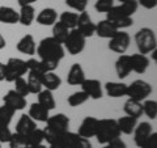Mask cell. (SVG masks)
Segmentation results:
<instances>
[{
	"label": "cell",
	"mask_w": 157,
	"mask_h": 148,
	"mask_svg": "<svg viewBox=\"0 0 157 148\" xmlns=\"http://www.w3.org/2000/svg\"><path fill=\"white\" fill-rule=\"evenodd\" d=\"M36 53L38 54L39 60L45 64L46 71H55L59 63L63 58H64V47L60 42L52 37H46L43 38L41 42L38 43Z\"/></svg>",
	"instance_id": "cell-1"
},
{
	"label": "cell",
	"mask_w": 157,
	"mask_h": 148,
	"mask_svg": "<svg viewBox=\"0 0 157 148\" xmlns=\"http://www.w3.org/2000/svg\"><path fill=\"white\" fill-rule=\"evenodd\" d=\"M68 129H70V118L66 114L59 113V114L48 117V119L46 121V127L43 129L45 140L48 144L55 143L59 139V136L68 131Z\"/></svg>",
	"instance_id": "cell-2"
},
{
	"label": "cell",
	"mask_w": 157,
	"mask_h": 148,
	"mask_svg": "<svg viewBox=\"0 0 157 148\" xmlns=\"http://www.w3.org/2000/svg\"><path fill=\"white\" fill-rule=\"evenodd\" d=\"M121 136V130L118 127L117 119L113 118H105V119H98V126L94 138L101 144H107L111 139Z\"/></svg>",
	"instance_id": "cell-3"
},
{
	"label": "cell",
	"mask_w": 157,
	"mask_h": 148,
	"mask_svg": "<svg viewBox=\"0 0 157 148\" xmlns=\"http://www.w3.org/2000/svg\"><path fill=\"white\" fill-rule=\"evenodd\" d=\"M135 43L140 54H151L157 47V38L155 30L151 28H141L135 33Z\"/></svg>",
	"instance_id": "cell-4"
},
{
	"label": "cell",
	"mask_w": 157,
	"mask_h": 148,
	"mask_svg": "<svg viewBox=\"0 0 157 148\" xmlns=\"http://www.w3.org/2000/svg\"><path fill=\"white\" fill-rule=\"evenodd\" d=\"M85 43H86V38L75 28L71 29L70 33H68V37L63 42V47L71 55H77V54L84 51Z\"/></svg>",
	"instance_id": "cell-5"
},
{
	"label": "cell",
	"mask_w": 157,
	"mask_h": 148,
	"mask_svg": "<svg viewBox=\"0 0 157 148\" xmlns=\"http://www.w3.org/2000/svg\"><path fill=\"white\" fill-rule=\"evenodd\" d=\"M28 71L26 60H22L20 58H9L6 64V81L13 83L16 79L26 75Z\"/></svg>",
	"instance_id": "cell-6"
},
{
	"label": "cell",
	"mask_w": 157,
	"mask_h": 148,
	"mask_svg": "<svg viewBox=\"0 0 157 148\" xmlns=\"http://www.w3.org/2000/svg\"><path fill=\"white\" fill-rule=\"evenodd\" d=\"M152 93V85L149 83H147L144 80H135L132 81L130 85H127V95L128 98H132V100L136 101H144L148 98V96H151Z\"/></svg>",
	"instance_id": "cell-7"
},
{
	"label": "cell",
	"mask_w": 157,
	"mask_h": 148,
	"mask_svg": "<svg viewBox=\"0 0 157 148\" xmlns=\"http://www.w3.org/2000/svg\"><path fill=\"white\" fill-rule=\"evenodd\" d=\"M131 43V37L128 33L118 30L114 36L110 38L109 41V49L111 51H114L117 54H124L127 51V49L130 47Z\"/></svg>",
	"instance_id": "cell-8"
},
{
	"label": "cell",
	"mask_w": 157,
	"mask_h": 148,
	"mask_svg": "<svg viewBox=\"0 0 157 148\" xmlns=\"http://www.w3.org/2000/svg\"><path fill=\"white\" fill-rule=\"evenodd\" d=\"M137 7L139 4L136 0H128L121 3L119 6H114L106 13V17H132V14L137 11Z\"/></svg>",
	"instance_id": "cell-9"
},
{
	"label": "cell",
	"mask_w": 157,
	"mask_h": 148,
	"mask_svg": "<svg viewBox=\"0 0 157 148\" xmlns=\"http://www.w3.org/2000/svg\"><path fill=\"white\" fill-rule=\"evenodd\" d=\"M76 29L80 32L85 38H90L96 32V24L92 21V17L86 11L80 12L77 17V24Z\"/></svg>",
	"instance_id": "cell-10"
},
{
	"label": "cell",
	"mask_w": 157,
	"mask_h": 148,
	"mask_svg": "<svg viewBox=\"0 0 157 148\" xmlns=\"http://www.w3.org/2000/svg\"><path fill=\"white\" fill-rule=\"evenodd\" d=\"M81 91H84L89 98H93V100H100L104 96L102 84L97 79H85L81 83Z\"/></svg>",
	"instance_id": "cell-11"
},
{
	"label": "cell",
	"mask_w": 157,
	"mask_h": 148,
	"mask_svg": "<svg viewBox=\"0 0 157 148\" xmlns=\"http://www.w3.org/2000/svg\"><path fill=\"white\" fill-rule=\"evenodd\" d=\"M3 102L6 105L11 106L13 110H24L26 107V97H22L21 95L14 91V89H11L7 92V95L3 97Z\"/></svg>",
	"instance_id": "cell-12"
},
{
	"label": "cell",
	"mask_w": 157,
	"mask_h": 148,
	"mask_svg": "<svg viewBox=\"0 0 157 148\" xmlns=\"http://www.w3.org/2000/svg\"><path fill=\"white\" fill-rule=\"evenodd\" d=\"M97 126H98V119L94 117H85L82 119L80 127H78V131L77 134L82 136V138H86V139H90L96 135V131H97Z\"/></svg>",
	"instance_id": "cell-13"
},
{
	"label": "cell",
	"mask_w": 157,
	"mask_h": 148,
	"mask_svg": "<svg viewBox=\"0 0 157 148\" xmlns=\"http://www.w3.org/2000/svg\"><path fill=\"white\" fill-rule=\"evenodd\" d=\"M132 134H134L135 144L140 148L141 144L144 143V140L152 134V125L149 122H140V123H137Z\"/></svg>",
	"instance_id": "cell-14"
},
{
	"label": "cell",
	"mask_w": 157,
	"mask_h": 148,
	"mask_svg": "<svg viewBox=\"0 0 157 148\" xmlns=\"http://www.w3.org/2000/svg\"><path fill=\"white\" fill-rule=\"evenodd\" d=\"M115 72L119 79H124L132 72L130 55L121 54V55L118 56V59L115 60Z\"/></svg>",
	"instance_id": "cell-15"
},
{
	"label": "cell",
	"mask_w": 157,
	"mask_h": 148,
	"mask_svg": "<svg viewBox=\"0 0 157 148\" xmlns=\"http://www.w3.org/2000/svg\"><path fill=\"white\" fill-rule=\"evenodd\" d=\"M105 91L111 98H121L127 95V84L122 81H107L105 84Z\"/></svg>",
	"instance_id": "cell-16"
},
{
	"label": "cell",
	"mask_w": 157,
	"mask_h": 148,
	"mask_svg": "<svg viewBox=\"0 0 157 148\" xmlns=\"http://www.w3.org/2000/svg\"><path fill=\"white\" fill-rule=\"evenodd\" d=\"M130 59H131V68L132 71L139 73H144L149 67V58L144 55V54H132L130 55Z\"/></svg>",
	"instance_id": "cell-17"
},
{
	"label": "cell",
	"mask_w": 157,
	"mask_h": 148,
	"mask_svg": "<svg viewBox=\"0 0 157 148\" xmlns=\"http://www.w3.org/2000/svg\"><path fill=\"white\" fill-rule=\"evenodd\" d=\"M85 72L82 70L80 63H73L67 75V83L70 85H81V83L85 80Z\"/></svg>",
	"instance_id": "cell-18"
},
{
	"label": "cell",
	"mask_w": 157,
	"mask_h": 148,
	"mask_svg": "<svg viewBox=\"0 0 157 148\" xmlns=\"http://www.w3.org/2000/svg\"><path fill=\"white\" fill-rule=\"evenodd\" d=\"M28 115L36 122L46 123V121L48 119V117H50V110H47L46 107H43L39 102H33L32 105L29 106Z\"/></svg>",
	"instance_id": "cell-19"
},
{
	"label": "cell",
	"mask_w": 157,
	"mask_h": 148,
	"mask_svg": "<svg viewBox=\"0 0 157 148\" xmlns=\"http://www.w3.org/2000/svg\"><path fill=\"white\" fill-rule=\"evenodd\" d=\"M17 51H20L21 54H26V55H34L37 50V45L36 41H34V37L32 34H25L20 41L17 42Z\"/></svg>",
	"instance_id": "cell-20"
},
{
	"label": "cell",
	"mask_w": 157,
	"mask_h": 148,
	"mask_svg": "<svg viewBox=\"0 0 157 148\" xmlns=\"http://www.w3.org/2000/svg\"><path fill=\"white\" fill-rule=\"evenodd\" d=\"M41 81H42V87H45V89H48L51 92L59 89V87L62 85L60 76H58L54 71H48V72L42 73Z\"/></svg>",
	"instance_id": "cell-21"
},
{
	"label": "cell",
	"mask_w": 157,
	"mask_h": 148,
	"mask_svg": "<svg viewBox=\"0 0 157 148\" xmlns=\"http://www.w3.org/2000/svg\"><path fill=\"white\" fill-rule=\"evenodd\" d=\"M36 20L42 26H52L58 20V12L54 8H45L37 14Z\"/></svg>",
	"instance_id": "cell-22"
},
{
	"label": "cell",
	"mask_w": 157,
	"mask_h": 148,
	"mask_svg": "<svg viewBox=\"0 0 157 148\" xmlns=\"http://www.w3.org/2000/svg\"><path fill=\"white\" fill-rule=\"evenodd\" d=\"M34 129H37V122L36 121L32 119L28 114H22L21 117H20V119H18L17 125H16V132L26 136L29 132H32Z\"/></svg>",
	"instance_id": "cell-23"
},
{
	"label": "cell",
	"mask_w": 157,
	"mask_h": 148,
	"mask_svg": "<svg viewBox=\"0 0 157 148\" xmlns=\"http://www.w3.org/2000/svg\"><path fill=\"white\" fill-rule=\"evenodd\" d=\"M36 20V9L33 6H22L18 11V22L24 26H30Z\"/></svg>",
	"instance_id": "cell-24"
},
{
	"label": "cell",
	"mask_w": 157,
	"mask_h": 148,
	"mask_svg": "<svg viewBox=\"0 0 157 148\" xmlns=\"http://www.w3.org/2000/svg\"><path fill=\"white\" fill-rule=\"evenodd\" d=\"M0 22L14 25L18 22V12L12 7L2 6L0 7Z\"/></svg>",
	"instance_id": "cell-25"
},
{
	"label": "cell",
	"mask_w": 157,
	"mask_h": 148,
	"mask_svg": "<svg viewBox=\"0 0 157 148\" xmlns=\"http://www.w3.org/2000/svg\"><path fill=\"white\" fill-rule=\"evenodd\" d=\"M118 30L111 25V24L107 21V20H102L98 24H96V32L94 34H97L100 38H105V39H110Z\"/></svg>",
	"instance_id": "cell-26"
},
{
	"label": "cell",
	"mask_w": 157,
	"mask_h": 148,
	"mask_svg": "<svg viewBox=\"0 0 157 148\" xmlns=\"http://www.w3.org/2000/svg\"><path fill=\"white\" fill-rule=\"evenodd\" d=\"M123 110L126 113V115L134 117V118H136V119H137L139 117L143 115V103H141L140 101L128 98V100L124 102Z\"/></svg>",
	"instance_id": "cell-27"
},
{
	"label": "cell",
	"mask_w": 157,
	"mask_h": 148,
	"mask_svg": "<svg viewBox=\"0 0 157 148\" xmlns=\"http://www.w3.org/2000/svg\"><path fill=\"white\" fill-rule=\"evenodd\" d=\"M117 122H118V127L121 130V134H124V135H131L137 125L136 118L130 117V115L121 117L119 119H117Z\"/></svg>",
	"instance_id": "cell-28"
},
{
	"label": "cell",
	"mask_w": 157,
	"mask_h": 148,
	"mask_svg": "<svg viewBox=\"0 0 157 148\" xmlns=\"http://www.w3.org/2000/svg\"><path fill=\"white\" fill-rule=\"evenodd\" d=\"M41 75L42 73H37L33 71H28V87L30 95H38L42 91V81H41Z\"/></svg>",
	"instance_id": "cell-29"
},
{
	"label": "cell",
	"mask_w": 157,
	"mask_h": 148,
	"mask_svg": "<svg viewBox=\"0 0 157 148\" xmlns=\"http://www.w3.org/2000/svg\"><path fill=\"white\" fill-rule=\"evenodd\" d=\"M38 102L41 103L43 107H46L47 110H54L56 106L55 98H54V95L51 91L48 89H42L38 93Z\"/></svg>",
	"instance_id": "cell-30"
},
{
	"label": "cell",
	"mask_w": 157,
	"mask_h": 148,
	"mask_svg": "<svg viewBox=\"0 0 157 148\" xmlns=\"http://www.w3.org/2000/svg\"><path fill=\"white\" fill-rule=\"evenodd\" d=\"M70 30H71V29H68L64 24H62L60 21H56L52 25V36L51 37L63 45V42H64L66 38L68 37V33H70Z\"/></svg>",
	"instance_id": "cell-31"
},
{
	"label": "cell",
	"mask_w": 157,
	"mask_h": 148,
	"mask_svg": "<svg viewBox=\"0 0 157 148\" xmlns=\"http://www.w3.org/2000/svg\"><path fill=\"white\" fill-rule=\"evenodd\" d=\"M106 20L109 21L117 30H122V29L130 28L134 24L132 17H106Z\"/></svg>",
	"instance_id": "cell-32"
},
{
	"label": "cell",
	"mask_w": 157,
	"mask_h": 148,
	"mask_svg": "<svg viewBox=\"0 0 157 148\" xmlns=\"http://www.w3.org/2000/svg\"><path fill=\"white\" fill-rule=\"evenodd\" d=\"M88 100H89V96H88L84 91H78V92L72 93V95L67 98V102L70 106L76 107V106H80L82 103H85Z\"/></svg>",
	"instance_id": "cell-33"
},
{
	"label": "cell",
	"mask_w": 157,
	"mask_h": 148,
	"mask_svg": "<svg viewBox=\"0 0 157 148\" xmlns=\"http://www.w3.org/2000/svg\"><path fill=\"white\" fill-rule=\"evenodd\" d=\"M77 17H78V13L66 11L59 16V21L62 24H64L68 29H75L77 24Z\"/></svg>",
	"instance_id": "cell-34"
},
{
	"label": "cell",
	"mask_w": 157,
	"mask_h": 148,
	"mask_svg": "<svg viewBox=\"0 0 157 148\" xmlns=\"http://www.w3.org/2000/svg\"><path fill=\"white\" fill-rule=\"evenodd\" d=\"M14 113H16V110H13L11 106L6 105V103L0 106V126H9Z\"/></svg>",
	"instance_id": "cell-35"
},
{
	"label": "cell",
	"mask_w": 157,
	"mask_h": 148,
	"mask_svg": "<svg viewBox=\"0 0 157 148\" xmlns=\"http://www.w3.org/2000/svg\"><path fill=\"white\" fill-rule=\"evenodd\" d=\"M9 148H29V143L25 135H21L18 132H12L11 140L8 142Z\"/></svg>",
	"instance_id": "cell-36"
},
{
	"label": "cell",
	"mask_w": 157,
	"mask_h": 148,
	"mask_svg": "<svg viewBox=\"0 0 157 148\" xmlns=\"http://www.w3.org/2000/svg\"><path fill=\"white\" fill-rule=\"evenodd\" d=\"M143 103V114H145L149 119L155 121L157 117V101L156 100H144Z\"/></svg>",
	"instance_id": "cell-37"
},
{
	"label": "cell",
	"mask_w": 157,
	"mask_h": 148,
	"mask_svg": "<svg viewBox=\"0 0 157 148\" xmlns=\"http://www.w3.org/2000/svg\"><path fill=\"white\" fill-rule=\"evenodd\" d=\"M26 139L29 146H37V144H42L43 140H45V136H43V130L42 129H34L32 132H29L26 135Z\"/></svg>",
	"instance_id": "cell-38"
},
{
	"label": "cell",
	"mask_w": 157,
	"mask_h": 148,
	"mask_svg": "<svg viewBox=\"0 0 157 148\" xmlns=\"http://www.w3.org/2000/svg\"><path fill=\"white\" fill-rule=\"evenodd\" d=\"M13 83H14V91H16L18 95H21L22 97H28L29 95H30V92H29V87H28V83H26L25 79H24V76L16 79Z\"/></svg>",
	"instance_id": "cell-39"
},
{
	"label": "cell",
	"mask_w": 157,
	"mask_h": 148,
	"mask_svg": "<svg viewBox=\"0 0 157 148\" xmlns=\"http://www.w3.org/2000/svg\"><path fill=\"white\" fill-rule=\"evenodd\" d=\"M26 64H28V70L29 71H33V72H37V73H45L47 72L45 64L39 60V59H34L30 58L29 60H26Z\"/></svg>",
	"instance_id": "cell-40"
},
{
	"label": "cell",
	"mask_w": 157,
	"mask_h": 148,
	"mask_svg": "<svg viewBox=\"0 0 157 148\" xmlns=\"http://www.w3.org/2000/svg\"><path fill=\"white\" fill-rule=\"evenodd\" d=\"M114 6V0H96L94 8L100 13H107Z\"/></svg>",
	"instance_id": "cell-41"
},
{
	"label": "cell",
	"mask_w": 157,
	"mask_h": 148,
	"mask_svg": "<svg viewBox=\"0 0 157 148\" xmlns=\"http://www.w3.org/2000/svg\"><path fill=\"white\" fill-rule=\"evenodd\" d=\"M66 4L76 12H84L86 11L88 2L86 0H66Z\"/></svg>",
	"instance_id": "cell-42"
},
{
	"label": "cell",
	"mask_w": 157,
	"mask_h": 148,
	"mask_svg": "<svg viewBox=\"0 0 157 148\" xmlns=\"http://www.w3.org/2000/svg\"><path fill=\"white\" fill-rule=\"evenodd\" d=\"M140 148H157V132L152 131V134L144 140Z\"/></svg>",
	"instance_id": "cell-43"
},
{
	"label": "cell",
	"mask_w": 157,
	"mask_h": 148,
	"mask_svg": "<svg viewBox=\"0 0 157 148\" xmlns=\"http://www.w3.org/2000/svg\"><path fill=\"white\" fill-rule=\"evenodd\" d=\"M12 131L8 126H0V143H8L11 140Z\"/></svg>",
	"instance_id": "cell-44"
},
{
	"label": "cell",
	"mask_w": 157,
	"mask_h": 148,
	"mask_svg": "<svg viewBox=\"0 0 157 148\" xmlns=\"http://www.w3.org/2000/svg\"><path fill=\"white\" fill-rule=\"evenodd\" d=\"M106 146L109 147V148H127L124 140H122V139H121V136H118V138H114V139H111L109 143H107Z\"/></svg>",
	"instance_id": "cell-45"
},
{
	"label": "cell",
	"mask_w": 157,
	"mask_h": 148,
	"mask_svg": "<svg viewBox=\"0 0 157 148\" xmlns=\"http://www.w3.org/2000/svg\"><path fill=\"white\" fill-rule=\"evenodd\" d=\"M136 2L145 9H155L157 7V0H136Z\"/></svg>",
	"instance_id": "cell-46"
},
{
	"label": "cell",
	"mask_w": 157,
	"mask_h": 148,
	"mask_svg": "<svg viewBox=\"0 0 157 148\" xmlns=\"http://www.w3.org/2000/svg\"><path fill=\"white\" fill-rule=\"evenodd\" d=\"M76 148H92V143L89 139H86V138H80V140H78Z\"/></svg>",
	"instance_id": "cell-47"
},
{
	"label": "cell",
	"mask_w": 157,
	"mask_h": 148,
	"mask_svg": "<svg viewBox=\"0 0 157 148\" xmlns=\"http://www.w3.org/2000/svg\"><path fill=\"white\" fill-rule=\"evenodd\" d=\"M6 80V64L0 62V81Z\"/></svg>",
	"instance_id": "cell-48"
},
{
	"label": "cell",
	"mask_w": 157,
	"mask_h": 148,
	"mask_svg": "<svg viewBox=\"0 0 157 148\" xmlns=\"http://www.w3.org/2000/svg\"><path fill=\"white\" fill-rule=\"evenodd\" d=\"M36 2H38V0H17L20 7H22V6H33Z\"/></svg>",
	"instance_id": "cell-49"
},
{
	"label": "cell",
	"mask_w": 157,
	"mask_h": 148,
	"mask_svg": "<svg viewBox=\"0 0 157 148\" xmlns=\"http://www.w3.org/2000/svg\"><path fill=\"white\" fill-rule=\"evenodd\" d=\"M6 46H7V41H6V38L3 37V34L0 33V50H3Z\"/></svg>",
	"instance_id": "cell-50"
},
{
	"label": "cell",
	"mask_w": 157,
	"mask_h": 148,
	"mask_svg": "<svg viewBox=\"0 0 157 148\" xmlns=\"http://www.w3.org/2000/svg\"><path fill=\"white\" fill-rule=\"evenodd\" d=\"M48 148H66V147L63 144H60V143H51Z\"/></svg>",
	"instance_id": "cell-51"
},
{
	"label": "cell",
	"mask_w": 157,
	"mask_h": 148,
	"mask_svg": "<svg viewBox=\"0 0 157 148\" xmlns=\"http://www.w3.org/2000/svg\"><path fill=\"white\" fill-rule=\"evenodd\" d=\"M151 54H152V59H153V60L156 62V60H157V50H156V49H155V50H153V51H152Z\"/></svg>",
	"instance_id": "cell-52"
},
{
	"label": "cell",
	"mask_w": 157,
	"mask_h": 148,
	"mask_svg": "<svg viewBox=\"0 0 157 148\" xmlns=\"http://www.w3.org/2000/svg\"><path fill=\"white\" fill-rule=\"evenodd\" d=\"M29 148H47V147L43 144H37V146H29Z\"/></svg>",
	"instance_id": "cell-53"
},
{
	"label": "cell",
	"mask_w": 157,
	"mask_h": 148,
	"mask_svg": "<svg viewBox=\"0 0 157 148\" xmlns=\"http://www.w3.org/2000/svg\"><path fill=\"white\" fill-rule=\"evenodd\" d=\"M121 3H124V2H128V0H119Z\"/></svg>",
	"instance_id": "cell-54"
},
{
	"label": "cell",
	"mask_w": 157,
	"mask_h": 148,
	"mask_svg": "<svg viewBox=\"0 0 157 148\" xmlns=\"http://www.w3.org/2000/svg\"><path fill=\"white\" fill-rule=\"evenodd\" d=\"M104 148H109V147H107V146H105V147H104Z\"/></svg>",
	"instance_id": "cell-55"
},
{
	"label": "cell",
	"mask_w": 157,
	"mask_h": 148,
	"mask_svg": "<svg viewBox=\"0 0 157 148\" xmlns=\"http://www.w3.org/2000/svg\"><path fill=\"white\" fill-rule=\"evenodd\" d=\"M0 148H2V143H0Z\"/></svg>",
	"instance_id": "cell-56"
},
{
	"label": "cell",
	"mask_w": 157,
	"mask_h": 148,
	"mask_svg": "<svg viewBox=\"0 0 157 148\" xmlns=\"http://www.w3.org/2000/svg\"><path fill=\"white\" fill-rule=\"evenodd\" d=\"M86 2H89V0H86Z\"/></svg>",
	"instance_id": "cell-57"
}]
</instances>
